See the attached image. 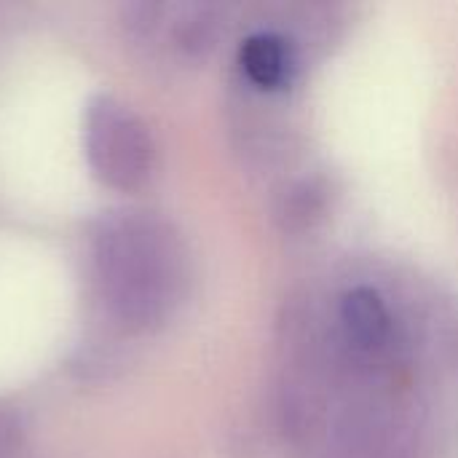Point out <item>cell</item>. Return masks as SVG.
I'll return each instance as SVG.
<instances>
[{"mask_svg": "<svg viewBox=\"0 0 458 458\" xmlns=\"http://www.w3.org/2000/svg\"><path fill=\"white\" fill-rule=\"evenodd\" d=\"M91 276L110 322L142 335L166 325L191 287V252L177 225L153 209H115L89 242Z\"/></svg>", "mask_w": 458, "mask_h": 458, "instance_id": "cell-1", "label": "cell"}, {"mask_svg": "<svg viewBox=\"0 0 458 458\" xmlns=\"http://www.w3.org/2000/svg\"><path fill=\"white\" fill-rule=\"evenodd\" d=\"M83 153L91 174L110 191L137 193L156 174L150 126L118 97L97 94L83 113Z\"/></svg>", "mask_w": 458, "mask_h": 458, "instance_id": "cell-2", "label": "cell"}, {"mask_svg": "<svg viewBox=\"0 0 458 458\" xmlns=\"http://www.w3.org/2000/svg\"><path fill=\"white\" fill-rule=\"evenodd\" d=\"M236 62L242 78L263 94H279L290 89L301 67L298 46L279 30L250 32L239 46Z\"/></svg>", "mask_w": 458, "mask_h": 458, "instance_id": "cell-3", "label": "cell"}, {"mask_svg": "<svg viewBox=\"0 0 458 458\" xmlns=\"http://www.w3.org/2000/svg\"><path fill=\"white\" fill-rule=\"evenodd\" d=\"M225 11L220 5H180L166 21V38L177 56L185 62L204 59L220 40Z\"/></svg>", "mask_w": 458, "mask_h": 458, "instance_id": "cell-4", "label": "cell"}, {"mask_svg": "<svg viewBox=\"0 0 458 458\" xmlns=\"http://www.w3.org/2000/svg\"><path fill=\"white\" fill-rule=\"evenodd\" d=\"M325 193H327V188L319 180H301L298 185H293L284 193L282 207H279V217L290 228L309 225L314 217L322 215V209H325Z\"/></svg>", "mask_w": 458, "mask_h": 458, "instance_id": "cell-5", "label": "cell"}, {"mask_svg": "<svg viewBox=\"0 0 458 458\" xmlns=\"http://www.w3.org/2000/svg\"><path fill=\"white\" fill-rule=\"evenodd\" d=\"M24 419L19 411L0 405V458H16L24 445Z\"/></svg>", "mask_w": 458, "mask_h": 458, "instance_id": "cell-6", "label": "cell"}]
</instances>
